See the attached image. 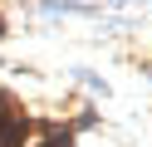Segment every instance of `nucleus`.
<instances>
[{"label": "nucleus", "mask_w": 152, "mask_h": 147, "mask_svg": "<svg viewBox=\"0 0 152 147\" xmlns=\"http://www.w3.org/2000/svg\"><path fill=\"white\" fill-rule=\"evenodd\" d=\"M25 137H30V113L0 118V147H25Z\"/></svg>", "instance_id": "nucleus-1"}, {"label": "nucleus", "mask_w": 152, "mask_h": 147, "mask_svg": "<svg viewBox=\"0 0 152 147\" xmlns=\"http://www.w3.org/2000/svg\"><path fill=\"white\" fill-rule=\"evenodd\" d=\"M39 147H74V132L69 127H44V142Z\"/></svg>", "instance_id": "nucleus-2"}, {"label": "nucleus", "mask_w": 152, "mask_h": 147, "mask_svg": "<svg viewBox=\"0 0 152 147\" xmlns=\"http://www.w3.org/2000/svg\"><path fill=\"white\" fill-rule=\"evenodd\" d=\"M0 34H5V20H0Z\"/></svg>", "instance_id": "nucleus-3"}]
</instances>
